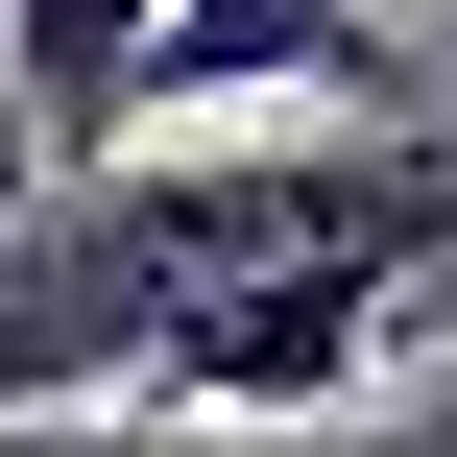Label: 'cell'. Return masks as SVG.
<instances>
[{"label":"cell","instance_id":"obj_1","mask_svg":"<svg viewBox=\"0 0 457 457\" xmlns=\"http://www.w3.org/2000/svg\"><path fill=\"white\" fill-rule=\"evenodd\" d=\"M241 96H361V120H434V72L386 48V0H169V24H145V120H241Z\"/></svg>","mask_w":457,"mask_h":457},{"label":"cell","instance_id":"obj_2","mask_svg":"<svg viewBox=\"0 0 457 457\" xmlns=\"http://www.w3.org/2000/svg\"><path fill=\"white\" fill-rule=\"evenodd\" d=\"M145 24H169V0H0V120H24L48 193L145 145Z\"/></svg>","mask_w":457,"mask_h":457},{"label":"cell","instance_id":"obj_3","mask_svg":"<svg viewBox=\"0 0 457 457\" xmlns=\"http://www.w3.org/2000/svg\"><path fill=\"white\" fill-rule=\"evenodd\" d=\"M0 457H169V434H0Z\"/></svg>","mask_w":457,"mask_h":457},{"label":"cell","instance_id":"obj_4","mask_svg":"<svg viewBox=\"0 0 457 457\" xmlns=\"http://www.w3.org/2000/svg\"><path fill=\"white\" fill-rule=\"evenodd\" d=\"M24 193H48V169H24V120H0V217H24Z\"/></svg>","mask_w":457,"mask_h":457}]
</instances>
